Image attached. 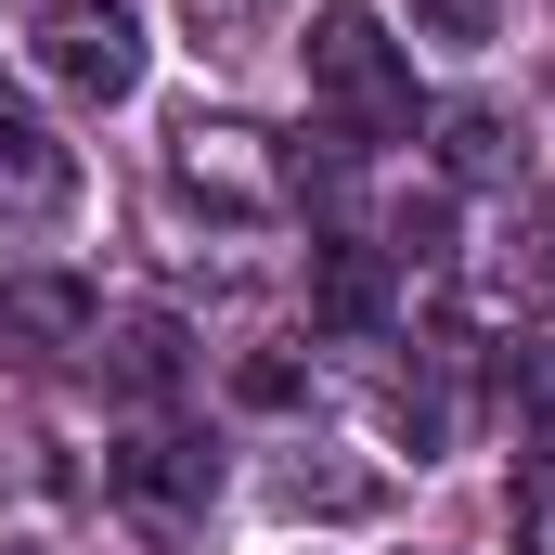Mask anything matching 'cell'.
Wrapping results in <instances>:
<instances>
[{"label":"cell","instance_id":"obj_1","mask_svg":"<svg viewBox=\"0 0 555 555\" xmlns=\"http://www.w3.org/2000/svg\"><path fill=\"white\" fill-rule=\"evenodd\" d=\"M310 91L349 142H414V52L362 13V0H323L310 13Z\"/></svg>","mask_w":555,"mask_h":555},{"label":"cell","instance_id":"obj_2","mask_svg":"<svg viewBox=\"0 0 555 555\" xmlns=\"http://www.w3.org/2000/svg\"><path fill=\"white\" fill-rule=\"evenodd\" d=\"M26 65H39L65 104H130L142 91V26L117 0H39V13H26Z\"/></svg>","mask_w":555,"mask_h":555},{"label":"cell","instance_id":"obj_3","mask_svg":"<svg viewBox=\"0 0 555 555\" xmlns=\"http://www.w3.org/2000/svg\"><path fill=\"white\" fill-rule=\"evenodd\" d=\"M104 491H117V517H142L155 543H181V530H207L220 452H207V439H181V426H130V439L104 452Z\"/></svg>","mask_w":555,"mask_h":555},{"label":"cell","instance_id":"obj_4","mask_svg":"<svg viewBox=\"0 0 555 555\" xmlns=\"http://www.w3.org/2000/svg\"><path fill=\"white\" fill-rule=\"evenodd\" d=\"M168 181L207 194V207H233V220H272L284 207V155L246 130V117H181V130H168Z\"/></svg>","mask_w":555,"mask_h":555},{"label":"cell","instance_id":"obj_5","mask_svg":"<svg viewBox=\"0 0 555 555\" xmlns=\"http://www.w3.org/2000/svg\"><path fill=\"white\" fill-rule=\"evenodd\" d=\"M91 349V284L78 272H0V362H65Z\"/></svg>","mask_w":555,"mask_h":555},{"label":"cell","instance_id":"obj_6","mask_svg":"<svg viewBox=\"0 0 555 555\" xmlns=\"http://www.w3.org/2000/svg\"><path fill=\"white\" fill-rule=\"evenodd\" d=\"M78 207V155L39 130V117H0V233H39Z\"/></svg>","mask_w":555,"mask_h":555},{"label":"cell","instance_id":"obj_7","mask_svg":"<svg viewBox=\"0 0 555 555\" xmlns=\"http://www.w3.org/2000/svg\"><path fill=\"white\" fill-rule=\"evenodd\" d=\"M310 310H323L336 336H375V323H388V272H375V246H323V259H310Z\"/></svg>","mask_w":555,"mask_h":555},{"label":"cell","instance_id":"obj_8","mask_svg":"<svg viewBox=\"0 0 555 555\" xmlns=\"http://www.w3.org/2000/svg\"><path fill=\"white\" fill-rule=\"evenodd\" d=\"M104 375H117L130 401H168V388H181V323H168V310H130V323L104 336Z\"/></svg>","mask_w":555,"mask_h":555},{"label":"cell","instance_id":"obj_9","mask_svg":"<svg viewBox=\"0 0 555 555\" xmlns=\"http://www.w3.org/2000/svg\"><path fill=\"white\" fill-rule=\"evenodd\" d=\"M272 504H284V517H375V504H388V478H349V465H284Z\"/></svg>","mask_w":555,"mask_h":555},{"label":"cell","instance_id":"obj_10","mask_svg":"<svg viewBox=\"0 0 555 555\" xmlns=\"http://www.w3.org/2000/svg\"><path fill=\"white\" fill-rule=\"evenodd\" d=\"M401 26H414L426 52H491L504 39V0H401Z\"/></svg>","mask_w":555,"mask_h":555},{"label":"cell","instance_id":"obj_11","mask_svg":"<svg viewBox=\"0 0 555 555\" xmlns=\"http://www.w3.org/2000/svg\"><path fill=\"white\" fill-rule=\"evenodd\" d=\"M517 555H555V452L517 465Z\"/></svg>","mask_w":555,"mask_h":555}]
</instances>
